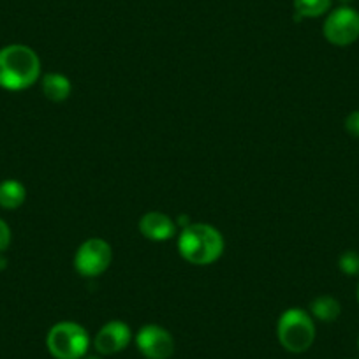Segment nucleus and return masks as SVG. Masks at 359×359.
I'll list each match as a JSON object with an SVG mask.
<instances>
[{"label":"nucleus","mask_w":359,"mask_h":359,"mask_svg":"<svg viewBox=\"0 0 359 359\" xmlns=\"http://www.w3.org/2000/svg\"><path fill=\"white\" fill-rule=\"evenodd\" d=\"M41 76L39 55L25 44H9L0 50V88L20 92L36 85Z\"/></svg>","instance_id":"1"},{"label":"nucleus","mask_w":359,"mask_h":359,"mask_svg":"<svg viewBox=\"0 0 359 359\" xmlns=\"http://www.w3.org/2000/svg\"><path fill=\"white\" fill-rule=\"evenodd\" d=\"M224 236L217 227L203 222H192L182 229L178 238V252L194 266H208L219 261L224 254Z\"/></svg>","instance_id":"2"},{"label":"nucleus","mask_w":359,"mask_h":359,"mask_svg":"<svg viewBox=\"0 0 359 359\" xmlns=\"http://www.w3.org/2000/svg\"><path fill=\"white\" fill-rule=\"evenodd\" d=\"M277 338L287 352H306L316 341V324L312 316L302 309L285 310L277 323Z\"/></svg>","instance_id":"3"},{"label":"nucleus","mask_w":359,"mask_h":359,"mask_svg":"<svg viewBox=\"0 0 359 359\" xmlns=\"http://www.w3.org/2000/svg\"><path fill=\"white\" fill-rule=\"evenodd\" d=\"M46 347L55 359H83L90 348L88 331L78 323L62 320L48 331Z\"/></svg>","instance_id":"4"},{"label":"nucleus","mask_w":359,"mask_h":359,"mask_svg":"<svg viewBox=\"0 0 359 359\" xmlns=\"http://www.w3.org/2000/svg\"><path fill=\"white\" fill-rule=\"evenodd\" d=\"M113 261L111 245L102 238L83 241L74 255V268L85 278H95L109 268Z\"/></svg>","instance_id":"5"},{"label":"nucleus","mask_w":359,"mask_h":359,"mask_svg":"<svg viewBox=\"0 0 359 359\" xmlns=\"http://www.w3.org/2000/svg\"><path fill=\"white\" fill-rule=\"evenodd\" d=\"M323 34L333 46H351L359 39V11L351 6L333 9L324 20Z\"/></svg>","instance_id":"6"},{"label":"nucleus","mask_w":359,"mask_h":359,"mask_svg":"<svg viewBox=\"0 0 359 359\" xmlns=\"http://www.w3.org/2000/svg\"><path fill=\"white\" fill-rule=\"evenodd\" d=\"M137 351L147 359H169L175 354V338L157 324H147L136 334Z\"/></svg>","instance_id":"7"},{"label":"nucleus","mask_w":359,"mask_h":359,"mask_svg":"<svg viewBox=\"0 0 359 359\" xmlns=\"http://www.w3.org/2000/svg\"><path fill=\"white\" fill-rule=\"evenodd\" d=\"M133 340V331L122 320H109L95 334L94 347L101 355H113L127 348Z\"/></svg>","instance_id":"8"},{"label":"nucleus","mask_w":359,"mask_h":359,"mask_svg":"<svg viewBox=\"0 0 359 359\" xmlns=\"http://www.w3.org/2000/svg\"><path fill=\"white\" fill-rule=\"evenodd\" d=\"M140 233L150 241H168L176 234V224L165 213L150 212L141 217Z\"/></svg>","instance_id":"9"},{"label":"nucleus","mask_w":359,"mask_h":359,"mask_svg":"<svg viewBox=\"0 0 359 359\" xmlns=\"http://www.w3.org/2000/svg\"><path fill=\"white\" fill-rule=\"evenodd\" d=\"M41 86H43L44 97L51 102L67 101L72 90V85L67 76L60 74V72H50V74L44 76Z\"/></svg>","instance_id":"10"},{"label":"nucleus","mask_w":359,"mask_h":359,"mask_svg":"<svg viewBox=\"0 0 359 359\" xmlns=\"http://www.w3.org/2000/svg\"><path fill=\"white\" fill-rule=\"evenodd\" d=\"M27 189L18 180L0 182V208L16 210L25 203Z\"/></svg>","instance_id":"11"},{"label":"nucleus","mask_w":359,"mask_h":359,"mask_svg":"<svg viewBox=\"0 0 359 359\" xmlns=\"http://www.w3.org/2000/svg\"><path fill=\"white\" fill-rule=\"evenodd\" d=\"M340 302L333 296H319L310 303V316L320 323H334L340 317Z\"/></svg>","instance_id":"12"},{"label":"nucleus","mask_w":359,"mask_h":359,"mask_svg":"<svg viewBox=\"0 0 359 359\" xmlns=\"http://www.w3.org/2000/svg\"><path fill=\"white\" fill-rule=\"evenodd\" d=\"M333 0H292L296 18H319L331 9Z\"/></svg>","instance_id":"13"},{"label":"nucleus","mask_w":359,"mask_h":359,"mask_svg":"<svg viewBox=\"0 0 359 359\" xmlns=\"http://www.w3.org/2000/svg\"><path fill=\"white\" fill-rule=\"evenodd\" d=\"M338 268L341 273L348 277H358L359 275V252L345 250L338 259Z\"/></svg>","instance_id":"14"},{"label":"nucleus","mask_w":359,"mask_h":359,"mask_svg":"<svg viewBox=\"0 0 359 359\" xmlns=\"http://www.w3.org/2000/svg\"><path fill=\"white\" fill-rule=\"evenodd\" d=\"M345 130H347L348 136L359 140V109L348 113L347 118H345Z\"/></svg>","instance_id":"15"},{"label":"nucleus","mask_w":359,"mask_h":359,"mask_svg":"<svg viewBox=\"0 0 359 359\" xmlns=\"http://www.w3.org/2000/svg\"><path fill=\"white\" fill-rule=\"evenodd\" d=\"M9 245H11V227L0 219V254H4Z\"/></svg>","instance_id":"16"},{"label":"nucleus","mask_w":359,"mask_h":359,"mask_svg":"<svg viewBox=\"0 0 359 359\" xmlns=\"http://www.w3.org/2000/svg\"><path fill=\"white\" fill-rule=\"evenodd\" d=\"M6 264H8V259H6L4 255L0 254V269H4Z\"/></svg>","instance_id":"17"},{"label":"nucleus","mask_w":359,"mask_h":359,"mask_svg":"<svg viewBox=\"0 0 359 359\" xmlns=\"http://www.w3.org/2000/svg\"><path fill=\"white\" fill-rule=\"evenodd\" d=\"M83 359H102V358H101V354H97V355H95V354H86Z\"/></svg>","instance_id":"18"},{"label":"nucleus","mask_w":359,"mask_h":359,"mask_svg":"<svg viewBox=\"0 0 359 359\" xmlns=\"http://www.w3.org/2000/svg\"><path fill=\"white\" fill-rule=\"evenodd\" d=\"M338 2H340L341 6H351L352 2H354V0H338Z\"/></svg>","instance_id":"19"},{"label":"nucleus","mask_w":359,"mask_h":359,"mask_svg":"<svg viewBox=\"0 0 359 359\" xmlns=\"http://www.w3.org/2000/svg\"><path fill=\"white\" fill-rule=\"evenodd\" d=\"M355 298H358V303H359V284H358V291H355Z\"/></svg>","instance_id":"20"},{"label":"nucleus","mask_w":359,"mask_h":359,"mask_svg":"<svg viewBox=\"0 0 359 359\" xmlns=\"http://www.w3.org/2000/svg\"><path fill=\"white\" fill-rule=\"evenodd\" d=\"M358 347H359V338H358Z\"/></svg>","instance_id":"21"}]
</instances>
